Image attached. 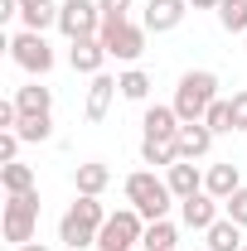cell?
Segmentation results:
<instances>
[{"instance_id": "8fae6325", "label": "cell", "mask_w": 247, "mask_h": 251, "mask_svg": "<svg viewBox=\"0 0 247 251\" xmlns=\"http://www.w3.org/2000/svg\"><path fill=\"white\" fill-rule=\"evenodd\" d=\"M185 15H189V0H151L141 25H146L151 34H170V29L185 25Z\"/></svg>"}, {"instance_id": "8992f818", "label": "cell", "mask_w": 247, "mask_h": 251, "mask_svg": "<svg viewBox=\"0 0 247 251\" xmlns=\"http://www.w3.org/2000/svg\"><path fill=\"white\" fill-rule=\"evenodd\" d=\"M141 237H146V218L136 208H117L97 232V251H136Z\"/></svg>"}, {"instance_id": "30bf717a", "label": "cell", "mask_w": 247, "mask_h": 251, "mask_svg": "<svg viewBox=\"0 0 247 251\" xmlns=\"http://www.w3.org/2000/svg\"><path fill=\"white\" fill-rule=\"evenodd\" d=\"M68 68L83 73V77L107 73V49H102V39H73V44H68Z\"/></svg>"}, {"instance_id": "2e32d148", "label": "cell", "mask_w": 247, "mask_h": 251, "mask_svg": "<svg viewBox=\"0 0 247 251\" xmlns=\"http://www.w3.org/2000/svg\"><path fill=\"white\" fill-rule=\"evenodd\" d=\"M10 101L20 106V116H44V111H54V87H44L39 77H30L25 87H15Z\"/></svg>"}, {"instance_id": "52a82bcc", "label": "cell", "mask_w": 247, "mask_h": 251, "mask_svg": "<svg viewBox=\"0 0 247 251\" xmlns=\"http://www.w3.org/2000/svg\"><path fill=\"white\" fill-rule=\"evenodd\" d=\"M10 58H15V68H25L30 77H44V73H54V49H49V39L34 29H20L10 34Z\"/></svg>"}, {"instance_id": "ffe728a7", "label": "cell", "mask_w": 247, "mask_h": 251, "mask_svg": "<svg viewBox=\"0 0 247 251\" xmlns=\"http://www.w3.org/2000/svg\"><path fill=\"white\" fill-rule=\"evenodd\" d=\"M175 242H180V227H175L170 218H160V222H146L141 251H175Z\"/></svg>"}, {"instance_id": "d6986e66", "label": "cell", "mask_w": 247, "mask_h": 251, "mask_svg": "<svg viewBox=\"0 0 247 251\" xmlns=\"http://www.w3.org/2000/svg\"><path fill=\"white\" fill-rule=\"evenodd\" d=\"M204 247L209 251H243V227L233 218H218L209 232H204Z\"/></svg>"}, {"instance_id": "7402d4cb", "label": "cell", "mask_w": 247, "mask_h": 251, "mask_svg": "<svg viewBox=\"0 0 247 251\" xmlns=\"http://www.w3.org/2000/svg\"><path fill=\"white\" fill-rule=\"evenodd\" d=\"M141 159L155 164V169H170V164L180 159V145H175V140H155V135H146V140H141Z\"/></svg>"}, {"instance_id": "1f68e13d", "label": "cell", "mask_w": 247, "mask_h": 251, "mask_svg": "<svg viewBox=\"0 0 247 251\" xmlns=\"http://www.w3.org/2000/svg\"><path fill=\"white\" fill-rule=\"evenodd\" d=\"M223 0H189V10H218Z\"/></svg>"}, {"instance_id": "f546056e", "label": "cell", "mask_w": 247, "mask_h": 251, "mask_svg": "<svg viewBox=\"0 0 247 251\" xmlns=\"http://www.w3.org/2000/svg\"><path fill=\"white\" fill-rule=\"evenodd\" d=\"M102 20H131V0H97Z\"/></svg>"}, {"instance_id": "6da1fadb", "label": "cell", "mask_w": 247, "mask_h": 251, "mask_svg": "<svg viewBox=\"0 0 247 251\" xmlns=\"http://www.w3.org/2000/svg\"><path fill=\"white\" fill-rule=\"evenodd\" d=\"M112 218L107 208H102V198L93 193H78V203H68V213L59 218V242L68 251H83V247H97V232H102V222Z\"/></svg>"}, {"instance_id": "d590c367", "label": "cell", "mask_w": 247, "mask_h": 251, "mask_svg": "<svg viewBox=\"0 0 247 251\" xmlns=\"http://www.w3.org/2000/svg\"><path fill=\"white\" fill-rule=\"evenodd\" d=\"M243 44H247V34H243Z\"/></svg>"}, {"instance_id": "4fadbf2b", "label": "cell", "mask_w": 247, "mask_h": 251, "mask_svg": "<svg viewBox=\"0 0 247 251\" xmlns=\"http://www.w3.org/2000/svg\"><path fill=\"white\" fill-rule=\"evenodd\" d=\"M122 92V87H117V77H112V73H97L93 77V87H88V106H83V116H88V121H107V111H112V97Z\"/></svg>"}, {"instance_id": "9a60e30c", "label": "cell", "mask_w": 247, "mask_h": 251, "mask_svg": "<svg viewBox=\"0 0 247 251\" xmlns=\"http://www.w3.org/2000/svg\"><path fill=\"white\" fill-rule=\"evenodd\" d=\"M165 184H170L175 198H194V193H204V174H199L194 159H175V164L165 169Z\"/></svg>"}, {"instance_id": "d4e9b609", "label": "cell", "mask_w": 247, "mask_h": 251, "mask_svg": "<svg viewBox=\"0 0 247 251\" xmlns=\"http://www.w3.org/2000/svg\"><path fill=\"white\" fill-rule=\"evenodd\" d=\"M15 135H20V140H30V145L49 140V135H54V111H44V116H20Z\"/></svg>"}, {"instance_id": "484cf974", "label": "cell", "mask_w": 247, "mask_h": 251, "mask_svg": "<svg viewBox=\"0 0 247 251\" xmlns=\"http://www.w3.org/2000/svg\"><path fill=\"white\" fill-rule=\"evenodd\" d=\"M204 126L214 130V135H233L238 126H233V97H218L214 106H209V116H204Z\"/></svg>"}, {"instance_id": "4dcf8cb0", "label": "cell", "mask_w": 247, "mask_h": 251, "mask_svg": "<svg viewBox=\"0 0 247 251\" xmlns=\"http://www.w3.org/2000/svg\"><path fill=\"white\" fill-rule=\"evenodd\" d=\"M233 126L247 130V87H243V92H233Z\"/></svg>"}, {"instance_id": "5b68a950", "label": "cell", "mask_w": 247, "mask_h": 251, "mask_svg": "<svg viewBox=\"0 0 247 251\" xmlns=\"http://www.w3.org/2000/svg\"><path fill=\"white\" fill-rule=\"evenodd\" d=\"M146 25H131V20H102V49H107V58L117 63H136L141 53H146Z\"/></svg>"}, {"instance_id": "44dd1931", "label": "cell", "mask_w": 247, "mask_h": 251, "mask_svg": "<svg viewBox=\"0 0 247 251\" xmlns=\"http://www.w3.org/2000/svg\"><path fill=\"white\" fill-rule=\"evenodd\" d=\"M20 25L34 34H44V29H59V5L49 0V5H20Z\"/></svg>"}, {"instance_id": "cb8c5ba5", "label": "cell", "mask_w": 247, "mask_h": 251, "mask_svg": "<svg viewBox=\"0 0 247 251\" xmlns=\"http://www.w3.org/2000/svg\"><path fill=\"white\" fill-rule=\"evenodd\" d=\"M117 87H122L126 101H146V97H151V73H146V68H126L122 77H117Z\"/></svg>"}, {"instance_id": "83f0119b", "label": "cell", "mask_w": 247, "mask_h": 251, "mask_svg": "<svg viewBox=\"0 0 247 251\" xmlns=\"http://www.w3.org/2000/svg\"><path fill=\"white\" fill-rule=\"evenodd\" d=\"M223 218H233L238 227H247V188H238V193L223 203Z\"/></svg>"}, {"instance_id": "4316f807", "label": "cell", "mask_w": 247, "mask_h": 251, "mask_svg": "<svg viewBox=\"0 0 247 251\" xmlns=\"http://www.w3.org/2000/svg\"><path fill=\"white\" fill-rule=\"evenodd\" d=\"M218 25L228 34H247V0H223L218 5Z\"/></svg>"}, {"instance_id": "5bb4252c", "label": "cell", "mask_w": 247, "mask_h": 251, "mask_svg": "<svg viewBox=\"0 0 247 251\" xmlns=\"http://www.w3.org/2000/svg\"><path fill=\"white\" fill-rule=\"evenodd\" d=\"M214 140H218V135H214L204 121H185V126H180V135H175L180 159H204L209 150H214Z\"/></svg>"}, {"instance_id": "e0dca14e", "label": "cell", "mask_w": 247, "mask_h": 251, "mask_svg": "<svg viewBox=\"0 0 247 251\" xmlns=\"http://www.w3.org/2000/svg\"><path fill=\"white\" fill-rule=\"evenodd\" d=\"M141 126H146V135H155V140H175L185 121H180V111H175V106H160V101H155V106H146Z\"/></svg>"}, {"instance_id": "ba28073f", "label": "cell", "mask_w": 247, "mask_h": 251, "mask_svg": "<svg viewBox=\"0 0 247 251\" xmlns=\"http://www.w3.org/2000/svg\"><path fill=\"white\" fill-rule=\"evenodd\" d=\"M59 34L73 44V39H97L102 34V10L97 0H63L59 5Z\"/></svg>"}, {"instance_id": "7c38bea8", "label": "cell", "mask_w": 247, "mask_h": 251, "mask_svg": "<svg viewBox=\"0 0 247 251\" xmlns=\"http://www.w3.org/2000/svg\"><path fill=\"white\" fill-rule=\"evenodd\" d=\"M238 188H243V169H238L233 159H223V164H209V169H204V193H214L218 203H228Z\"/></svg>"}, {"instance_id": "f1b7e54d", "label": "cell", "mask_w": 247, "mask_h": 251, "mask_svg": "<svg viewBox=\"0 0 247 251\" xmlns=\"http://www.w3.org/2000/svg\"><path fill=\"white\" fill-rule=\"evenodd\" d=\"M20 145H25V140H20L15 130H0V164H10V159H20Z\"/></svg>"}, {"instance_id": "d6a6232c", "label": "cell", "mask_w": 247, "mask_h": 251, "mask_svg": "<svg viewBox=\"0 0 247 251\" xmlns=\"http://www.w3.org/2000/svg\"><path fill=\"white\" fill-rule=\"evenodd\" d=\"M15 251H49L44 242H25V247H15Z\"/></svg>"}, {"instance_id": "8d00e7d4", "label": "cell", "mask_w": 247, "mask_h": 251, "mask_svg": "<svg viewBox=\"0 0 247 251\" xmlns=\"http://www.w3.org/2000/svg\"><path fill=\"white\" fill-rule=\"evenodd\" d=\"M243 251H247V242H243Z\"/></svg>"}, {"instance_id": "9c48e42d", "label": "cell", "mask_w": 247, "mask_h": 251, "mask_svg": "<svg viewBox=\"0 0 247 251\" xmlns=\"http://www.w3.org/2000/svg\"><path fill=\"white\" fill-rule=\"evenodd\" d=\"M218 218H223V203H218L214 193H194V198H180V222H185L189 232H209Z\"/></svg>"}, {"instance_id": "ac0fdd59", "label": "cell", "mask_w": 247, "mask_h": 251, "mask_svg": "<svg viewBox=\"0 0 247 251\" xmlns=\"http://www.w3.org/2000/svg\"><path fill=\"white\" fill-rule=\"evenodd\" d=\"M112 184V169L102 164V159H83L78 169H73V188L78 193H93V198H102V188Z\"/></svg>"}, {"instance_id": "e575fe53", "label": "cell", "mask_w": 247, "mask_h": 251, "mask_svg": "<svg viewBox=\"0 0 247 251\" xmlns=\"http://www.w3.org/2000/svg\"><path fill=\"white\" fill-rule=\"evenodd\" d=\"M194 251H209V247H194Z\"/></svg>"}, {"instance_id": "836d02e7", "label": "cell", "mask_w": 247, "mask_h": 251, "mask_svg": "<svg viewBox=\"0 0 247 251\" xmlns=\"http://www.w3.org/2000/svg\"><path fill=\"white\" fill-rule=\"evenodd\" d=\"M20 5H49V0H20Z\"/></svg>"}, {"instance_id": "7a4b0ae2", "label": "cell", "mask_w": 247, "mask_h": 251, "mask_svg": "<svg viewBox=\"0 0 247 251\" xmlns=\"http://www.w3.org/2000/svg\"><path fill=\"white\" fill-rule=\"evenodd\" d=\"M126 203L146 222H160V218H170V208H175L180 198L170 193V184H165L155 169H136V174H126Z\"/></svg>"}, {"instance_id": "3957f363", "label": "cell", "mask_w": 247, "mask_h": 251, "mask_svg": "<svg viewBox=\"0 0 247 251\" xmlns=\"http://www.w3.org/2000/svg\"><path fill=\"white\" fill-rule=\"evenodd\" d=\"M214 101H218V73L189 68L185 77H180V87H175V101H170V106L180 111V121H204Z\"/></svg>"}, {"instance_id": "603a6c76", "label": "cell", "mask_w": 247, "mask_h": 251, "mask_svg": "<svg viewBox=\"0 0 247 251\" xmlns=\"http://www.w3.org/2000/svg\"><path fill=\"white\" fill-rule=\"evenodd\" d=\"M0 188H5V193H30V188H34V169L20 164V159L0 164Z\"/></svg>"}, {"instance_id": "277c9868", "label": "cell", "mask_w": 247, "mask_h": 251, "mask_svg": "<svg viewBox=\"0 0 247 251\" xmlns=\"http://www.w3.org/2000/svg\"><path fill=\"white\" fill-rule=\"evenodd\" d=\"M34 227H39V188H30V193H10V203H5V218H0L5 242L25 247V242H34Z\"/></svg>"}]
</instances>
